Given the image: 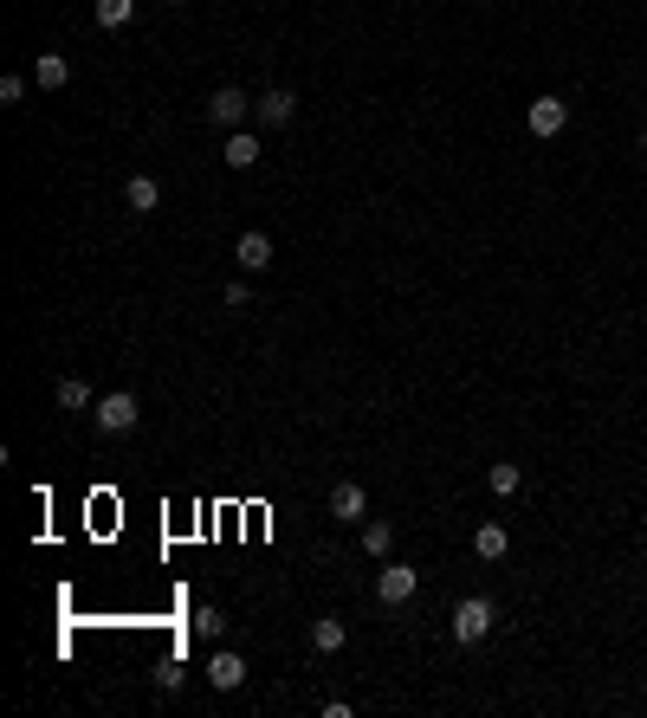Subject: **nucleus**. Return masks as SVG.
<instances>
[{"instance_id":"obj_13","label":"nucleus","mask_w":647,"mask_h":718,"mask_svg":"<svg viewBox=\"0 0 647 718\" xmlns=\"http://www.w3.org/2000/svg\"><path fill=\"white\" fill-rule=\"evenodd\" d=\"M505 550H512V531H505V524H479L473 531V557L479 563H499Z\"/></svg>"},{"instance_id":"obj_16","label":"nucleus","mask_w":647,"mask_h":718,"mask_svg":"<svg viewBox=\"0 0 647 718\" xmlns=\"http://www.w3.org/2000/svg\"><path fill=\"white\" fill-rule=\"evenodd\" d=\"M59 408H72V414H85V408H98V402H91V382H78V376H65V382H59Z\"/></svg>"},{"instance_id":"obj_15","label":"nucleus","mask_w":647,"mask_h":718,"mask_svg":"<svg viewBox=\"0 0 647 718\" xmlns=\"http://www.w3.org/2000/svg\"><path fill=\"white\" fill-rule=\"evenodd\" d=\"M486 486H492V492H499V499H512V492H518V486H525V473H518V466H512V460H499V466H486Z\"/></svg>"},{"instance_id":"obj_11","label":"nucleus","mask_w":647,"mask_h":718,"mask_svg":"<svg viewBox=\"0 0 647 718\" xmlns=\"http://www.w3.org/2000/svg\"><path fill=\"white\" fill-rule=\"evenodd\" d=\"M33 85H39V91H65V85H72L65 52H39V59H33Z\"/></svg>"},{"instance_id":"obj_20","label":"nucleus","mask_w":647,"mask_h":718,"mask_svg":"<svg viewBox=\"0 0 647 718\" xmlns=\"http://www.w3.org/2000/svg\"><path fill=\"white\" fill-rule=\"evenodd\" d=\"M20 98H26V78L7 72V78H0V104H20Z\"/></svg>"},{"instance_id":"obj_22","label":"nucleus","mask_w":647,"mask_h":718,"mask_svg":"<svg viewBox=\"0 0 647 718\" xmlns=\"http://www.w3.org/2000/svg\"><path fill=\"white\" fill-rule=\"evenodd\" d=\"M641 149H647V130H641Z\"/></svg>"},{"instance_id":"obj_6","label":"nucleus","mask_w":647,"mask_h":718,"mask_svg":"<svg viewBox=\"0 0 647 718\" xmlns=\"http://www.w3.org/2000/svg\"><path fill=\"white\" fill-rule=\"evenodd\" d=\"M208 686H214V693H240V686H246V660L233 654V647H220V654L208 660Z\"/></svg>"},{"instance_id":"obj_8","label":"nucleus","mask_w":647,"mask_h":718,"mask_svg":"<svg viewBox=\"0 0 647 718\" xmlns=\"http://www.w3.org/2000/svg\"><path fill=\"white\" fill-rule=\"evenodd\" d=\"M369 512V492L356 486V479H337V486H330V518H343V524H356Z\"/></svg>"},{"instance_id":"obj_17","label":"nucleus","mask_w":647,"mask_h":718,"mask_svg":"<svg viewBox=\"0 0 647 718\" xmlns=\"http://www.w3.org/2000/svg\"><path fill=\"white\" fill-rule=\"evenodd\" d=\"M363 550H369V557H389V550H395V524H363Z\"/></svg>"},{"instance_id":"obj_19","label":"nucleus","mask_w":647,"mask_h":718,"mask_svg":"<svg viewBox=\"0 0 647 718\" xmlns=\"http://www.w3.org/2000/svg\"><path fill=\"white\" fill-rule=\"evenodd\" d=\"M195 634H201V641H220V634H227V615L201 602V609H195Z\"/></svg>"},{"instance_id":"obj_21","label":"nucleus","mask_w":647,"mask_h":718,"mask_svg":"<svg viewBox=\"0 0 647 718\" xmlns=\"http://www.w3.org/2000/svg\"><path fill=\"white\" fill-rule=\"evenodd\" d=\"M162 7H182V0H162Z\"/></svg>"},{"instance_id":"obj_10","label":"nucleus","mask_w":647,"mask_h":718,"mask_svg":"<svg viewBox=\"0 0 647 718\" xmlns=\"http://www.w3.org/2000/svg\"><path fill=\"white\" fill-rule=\"evenodd\" d=\"M311 647H318V654H343V647H350V621L343 615H318L311 621Z\"/></svg>"},{"instance_id":"obj_12","label":"nucleus","mask_w":647,"mask_h":718,"mask_svg":"<svg viewBox=\"0 0 647 718\" xmlns=\"http://www.w3.org/2000/svg\"><path fill=\"white\" fill-rule=\"evenodd\" d=\"M220 162H227V169H253V162H259V136H253V130H227Z\"/></svg>"},{"instance_id":"obj_9","label":"nucleus","mask_w":647,"mask_h":718,"mask_svg":"<svg viewBox=\"0 0 647 718\" xmlns=\"http://www.w3.org/2000/svg\"><path fill=\"white\" fill-rule=\"evenodd\" d=\"M253 117L266 123V130H285V123L298 117V98L292 91H266V98H253Z\"/></svg>"},{"instance_id":"obj_4","label":"nucleus","mask_w":647,"mask_h":718,"mask_svg":"<svg viewBox=\"0 0 647 718\" xmlns=\"http://www.w3.org/2000/svg\"><path fill=\"white\" fill-rule=\"evenodd\" d=\"M246 110H253V104H246L240 85H220L214 98H208V117L220 123V130H246Z\"/></svg>"},{"instance_id":"obj_18","label":"nucleus","mask_w":647,"mask_h":718,"mask_svg":"<svg viewBox=\"0 0 647 718\" xmlns=\"http://www.w3.org/2000/svg\"><path fill=\"white\" fill-rule=\"evenodd\" d=\"M91 13H98V26H130L136 0H91Z\"/></svg>"},{"instance_id":"obj_5","label":"nucleus","mask_w":647,"mask_h":718,"mask_svg":"<svg viewBox=\"0 0 647 718\" xmlns=\"http://www.w3.org/2000/svg\"><path fill=\"white\" fill-rule=\"evenodd\" d=\"M525 123H531V136H563V123H570V104L563 98H531V110H525Z\"/></svg>"},{"instance_id":"obj_1","label":"nucleus","mask_w":647,"mask_h":718,"mask_svg":"<svg viewBox=\"0 0 647 718\" xmlns=\"http://www.w3.org/2000/svg\"><path fill=\"white\" fill-rule=\"evenodd\" d=\"M492 621H499V609H492L486 596H466L460 609H453V641H460V647H479V641L492 634Z\"/></svg>"},{"instance_id":"obj_2","label":"nucleus","mask_w":647,"mask_h":718,"mask_svg":"<svg viewBox=\"0 0 647 718\" xmlns=\"http://www.w3.org/2000/svg\"><path fill=\"white\" fill-rule=\"evenodd\" d=\"M91 421H98L104 434H130V427L143 421V408H136V395H130V389H110V395H98Z\"/></svg>"},{"instance_id":"obj_7","label":"nucleus","mask_w":647,"mask_h":718,"mask_svg":"<svg viewBox=\"0 0 647 718\" xmlns=\"http://www.w3.org/2000/svg\"><path fill=\"white\" fill-rule=\"evenodd\" d=\"M233 259H240L246 272H266L272 266V233H259V227H246L240 240H233Z\"/></svg>"},{"instance_id":"obj_14","label":"nucleus","mask_w":647,"mask_h":718,"mask_svg":"<svg viewBox=\"0 0 647 718\" xmlns=\"http://www.w3.org/2000/svg\"><path fill=\"white\" fill-rule=\"evenodd\" d=\"M123 201H130V214H156V207H162L156 175H130V182H123Z\"/></svg>"},{"instance_id":"obj_3","label":"nucleus","mask_w":647,"mask_h":718,"mask_svg":"<svg viewBox=\"0 0 647 718\" xmlns=\"http://www.w3.org/2000/svg\"><path fill=\"white\" fill-rule=\"evenodd\" d=\"M415 589H421V570H408V563H389V570L376 576V602H389V609L415 602Z\"/></svg>"}]
</instances>
